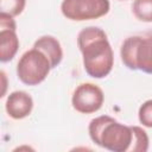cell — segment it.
<instances>
[{"mask_svg":"<svg viewBox=\"0 0 152 152\" xmlns=\"http://www.w3.org/2000/svg\"><path fill=\"white\" fill-rule=\"evenodd\" d=\"M77 45L82 53L86 72L94 78H103L109 75L114 65V53L106 32L95 26L80 31Z\"/></svg>","mask_w":152,"mask_h":152,"instance_id":"1","label":"cell"},{"mask_svg":"<svg viewBox=\"0 0 152 152\" xmlns=\"http://www.w3.org/2000/svg\"><path fill=\"white\" fill-rule=\"evenodd\" d=\"M89 137L100 147L113 152H128L132 145L133 129L108 115L93 119L88 127Z\"/></svg>","mask_w":152,"mask_h":152,"instance_id":"2","label":"cell"},{"mask_svg":"<svg viewBox=\"0 0 152 152\" xmlns=\"http://www.w3.org/2000/svg\"><path fill=\"white\" fill-rule=\"evenodd\" d=\"M120 56L129 70L152 74V33L126 38L121 45Z\"/></svg>","mask_w":152,"mask_h":152,"instance_id":"3","label":"cell"},{"mask_svg":"<svg viewBox=\"0 0 152 152\" xmlns=\"http://www.w3.org/2000/svg\"><path fill=\"white\" fill-rule=\"evenodd\" d=\"M49 58L38 49L32 48L26 51L17 64V76L26 86H38L51 70Z\"/></svg>","mask_w":152,"mask_h":152,"instance_id":"4","label":"cell"},{"mask_svg":"<svg viewBox=\"0 0 152 152\" xmlns=\"http://www.w3.org/2000/svg\"><path fill=\"white\" fill-rule=\"evenodd\" d=\"M109 0H63L62 14L70 20L84 21L99 19L109 12Z\"/></svg>","mask_w":152,"mask_h":152,"instance_id":"5","label":"cell"},{"mask_svg":"<svg viewBox=\"0 0 152 152\" xmlns=\"http://www.w3.org/2000/svg\"><path fill=\"white\" fill-rule=\"evenodd\" d=\"M104 101L102 89L94 83L80 84L71 97V104L74 109L82 114H91L97 112Z\"/></svg>","mask_w":152,"mask_h":152,"instance_id":"6","label":"cell"},{"mask_svg":"<svg viewBox=\"0 0 152 152\" xmlns=\"http://www.w3.org/2000/svg\"><path fill=\"white\" fill-rule=\"evenodd\" d=\"M19 49L17 36V24L13 17L0 13V61L10 62L14 58Z\"/></svg>","mask_w":152,"mask_h":152,"instance_id":"7","label":"cell"},{"mask_svg":"<svg viewBox=\"0 0 152 152\" xmlns=\"http://www.w3.org/2000/svg\"><path fill=\"white\" fill-rule=\"evenodd\" d=\"M7 114L14 119L20 120L28 116L33 108V100L30 94L23 90L13 91L8 95L5 104Z\"/></svg>","mask_w":152,"mask_h":152,"instance_id":"8","label":"cell"},{"mask_svg":"<svg viewBox=\"0 0 152 152\" xmlns=\"http://www.w3.org/2000/svg\"><path fill=\"white\" fill-rule=\"evenodd\" d=\"M33 48L40 50L50 61L51 68H56L57 65H59V63L62 62L63 58V50L62 46L59 44V42L52 37V36H43L40 38H38L34 44Z\"/></svg>","mask_w":152,"mask_h":152,"instance_id":"9","label":"cell"},{"mask_svg":"<svg viewBox=\"0 0 152 152\" xmlns=\"http://www.w3.org/2000/svg\"><path fill=\"white\" fill-rule=\"evenodd\" d=\"M132 12L138 20L152 23V0H134Z\"/></svg>","mask_w":152,"mask_h":152,"instance_id":"10","label":"cell"},{"mask_svg":"<svg viewBox=\"0 0 152 152\" xmlns=\"http://www.w3.org/2000/svg\"><path fill=\"white\" fill-rule=\"evenodd\" d=\"M133 139L128 152H146L148 150V137L147 133L139 126H132Z\"/></svg>","mask_w":152,"mask_h":152,"instance_id":"11","label":"cell"},{"mask_svg":"<svg viewBox=\"0 0 152 152\" xmlns=\"http://www.w3.org/2000/svg\"><path fill=\"white\" fill-rule=\"evenodd\" d=\"M25 5L26 0H0V13H5L14 18L24 11Z\"/></svg>","mask_w":152,"mask_h":152,"instance_id":"12","label":"cell"},{"mask_svg":"<svg viewBox=\"0 0 152 152\" xmlns=\"http://www.w3.org/2000/svg\"><path fill=\"white\" fill-rule=\"evenodd\" d=\"M138 116L142 126L152 128V100H147L140 106Z\"/></svg>","mask_w":152,"mask_h":152,"instance_id":"13","label":"cell"}]
</instances>
